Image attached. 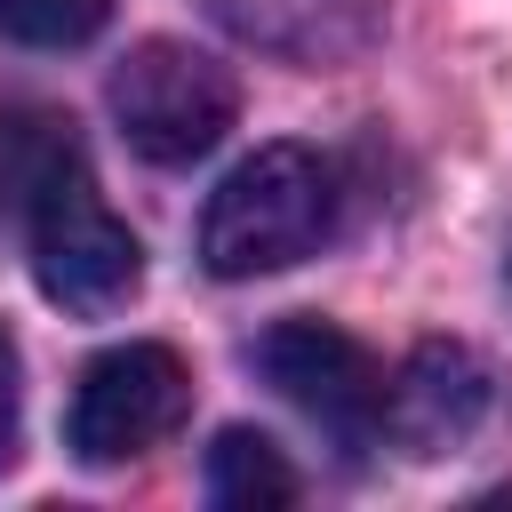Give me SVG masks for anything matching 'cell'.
<instances>
[{"mask_svg":"<svg viewBox=\"0 0 512 512\" xmlns=\"http://www.w3.org/2000/svg\"><path fill=\"white\" fill-rule=\"evenodd\" d=\"M336 232V168L312 144H256L200 216V264L216 280H256L304 264Z\"/></svg>","mask_w":512,"mask_h":512,"instance_id":"obj_1","label":"cell"},{"mask_svg":"<svg viewBox=\"0 0 512 512\" xmlns=\"http://www.w3.org/2000/svg\"><path fill=\"white\" fill-rule=\"evenodd\" d=\"M104 104H112L128 152H144L152 168H192L200 152L224 144L232 112H240V88H232V72H224L208 48H192V40H136V48L120 56Z\"/></svg>","mask_w":512,"mask_h":512,"instance_id":"obj_2","label":"cell"},{"mask_svg":"<svg viewBox=\"0 0 512 512\" xmlns=\"http://www.w3.org/2000/svg\"><path fill=\"white\" fill-rule=\"evenodd\" d=\"M248 360H256V376L312 424V432H328L344 456H360L376 432H384V368L368 360V344L360 336H344L336 320H312V312H288V320H272L256 344H248Z\"/></svg>","mask_w":512,"mask_h":512,"instance_id":"obj_3","label":"cell"},{"mask_svg":"<svg viewBox=\"0 0 512 512\" xmlns=\"http://www.w3.org/2000/svg\"><path fill=\"white\" fill-rule=\"evenodd\" d=\"M32 280L48 288V304L88 312V320L120 312V304L136 296V280H144L136 232L104 208V192L88 184L80 160H72V168L40 192V208H32Z\"/></svg>","mask_w":512,"mask_h":512,"instance_id":"obj_4","label":"cell"},{"mask_svg":"<svg viewBox=\"0 0 512 512\" xmlns=\"http://www.w3.org/2000/svg\"><path fill=\"white\" fill-rule=\"evenodd\" d=\"M184 408H192V376L168 344H112L80 368L64 440L80 464H128V456L160 448L184 424Z\"/></svg>","mask_w":512,"mask_h":512,"instance_id":"obj_5","label":"cell"},{"mask_svg":"<svg viewBox=\"0 0 512 512\" xmlns=\"http://www.w3.org/2000/svg\"><path fill=\"white\" fill-rule=\"evenodd\" d=\"M480 408H488V368L464 344H416L384 392V432L408 456H440L480 424Z\"/></svg>","mask_w":512,"mask_h":512,"instance_id":"obj_6","label":"cell"},{"mask_svg":"<svg viewBox=\"0 0 512 512\" xmlns=\"http://www.w3.org/2000/svg\"><path fill=\"white\" fill-rule=\"evenodd\" d=\"M240 40L296 56V64H328L360 40V0H208Z\"/></svg>","mask_w":512,"mask_h":512,"instance_id":"obj_7","label":"cell"},{"mask_svg":"<svg viewBox=\"0 0 512 512\" xmlns=\"http://www.w3.org/2000/svg\"><path fill=\"white\" fill-rule=\"evenodd\" d=\"M80 160L72 144V120L40 112V104H0V224L8 216H32L40 192Z\"/></svg>","mask_w":512,"mask_h":512,"instance_id":"obj_8","label":"cell"},{"mask_svg":"<svg viewBox=\"0 0 512 512\" xmlns=\"http://www.w3.org/2000/svg\"><path fill=\"white\" fill-rule=\"evenodd\" d=\"M208 504H224V512L296 504V464H288V456H280L264 432L224 424V432L208 440Z\"/></svg>","mask_w":512,"mask_h":512,"instance_id":"obj_9","label":"cell"},{"mask_svg":"<svg viewBox=\"0 0 512 512\" xmlns=\"http://www.w3.org/2000/svg\"><path fill=\"white\" fill-rule=\"evenodd\" d=\"M112 24V0H0V32L24 48H80Z\"/></svg>","mask_w":512,"mask_h":512,"instance_id":"obj_10","label":"cell"},{"mask_svg":"<svg viewBox=\"0 0 512 512\" xmlns=\"http://www.w3.org/2000/svg\"><path fill=\"white\" fill-rule=\"evenodd\" d=\"M16 440H24V360H16V336L0 320V472L16 464Z\"/></svg>","mask_w":512,"mask_h":512,"instance_id":"obj_11","label":"cell"}]
</instances>
